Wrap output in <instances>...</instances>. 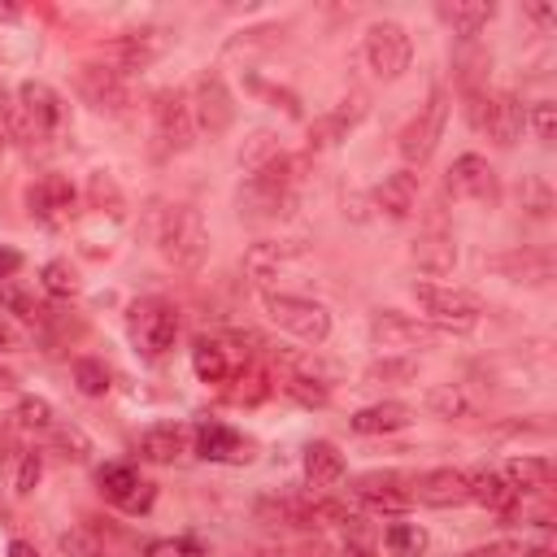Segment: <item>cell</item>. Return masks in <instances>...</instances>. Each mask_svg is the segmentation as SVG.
I'll use <instances>...</instances> for the list:
<instances>
[{
  "instance_id": "cell-1",
  "label": "cell",
  "mask_w": 557,
  "mask_h": 557,
  "mask_svg": "<svg viewBox=\"0 0 557 557\" xmlns=\"http://www.w3.org/2000/svg\"><path fill=\"white\" fill-rule=\"evenodd\" d=\"M152 244L174 270H200L209 257V231L205 218L191 205H161L152 213Z\"/></svg>"
},
{
  "instance_id": "cell-2",
  "label": "cell",
  "mask_w": 557,
  "mask_h": 557,
  "mask_svg": "<svg viewBox=\"0 0 557 557\" xmlns=\"http://www.w3.org/2000/svg\"><path fill=\"white\" fill-rule=\"evenodd\" d=\"M296 170H300V161L287 157V152H278L270 165L252 170L244 178V187H239V213L252 218V222L287 218L292 205H296V178H300Z\"/></svg>"
},
{
  "instance_id": "cell-3",
  "label": "cell",
  "mask_w": 557,
  "mask_h": 557,
  "mask_svg": "<svg viewBox=\"0 0 557 557\" xmlns=\"http://www.w3.org/2000/svg\"><path fill=\"white\" fill-rule=\"evenodd\" d=\"M178 326H183L178 305H174V300H165V296H144V300H135V305L126 309L131 344H135V348H139V357H148V361H161V357L174 348Z\"/></svg>"
},
{
  "instance_id": "cell-4",
  "label": "cell",
  "mask_w": 557,
  "mask_h": 557,
  "mask_svg": "<svg viewBox=\"0 0 557 557\" xmlns=\"http://www.w3.org/2000/svg\"><path fill=\"white\" fill-rule=\"evenodd\" d=\"M466 100H470V104H466V117H470V126H474L479 135H487V139H492V144H500V148H513V144L522 139L527 109H522V100H518V96L474 87Z\"/></svg>"
},
{
  "instance_id": "cell-5",
  "label": "cell",
  "mask_w": 557,
  "mask_h": 557,
  "mask_svg": "<svg viewBox=\"0 0 557 557\" xmlns=\"http://www.w3.org/2000/svg\"><path fill=\"white\" fill-rule=\"evenodd\" d=\"M444 122H448V91L435 87V91L426 96V104L405 122V131H400V139H396V152L405 157V170L426 165V161L435 157V148H440V139H444Z\"/></svg>"
},
{
  "instance_id": "cell-6",
  "label": "cell",
  "mask_w": 557,
  "mask_h": 557,
  "mask_svg": "<svg viewBox=\"0 0 557 557\" xmlns=\"http://www.w3.org/2000/svg\"><path fill=\"white\" fill-rule=\"evenodd\" d=\"M196 139V117H191V100L183 87H170V91H157V104H152V152L157 157H178L187 152Z\"/></svg>"
},
{
  "instance_id": "cell-7",
  "label": "cell",
  "mask_w": 557,
  "mask_h": 557,
  "mask_svg": "<svg viewBox=\"0 0 557 557\" xmlns=\"http://www.w3.org/2000/svg\"><path fill=\"white\" fill-rule=\"evenodd\" d=\"M17 100H22V117H26V144H57L65 135L70 109H65L57 87L30 78L17 87Z\"/></svg>"
},
{
  "instance_id": "cell-8",
  "label": "cell",
  "mask_w": 557,
  "mask_h": 557,
  "mask_svg": "<svg viewBox=\"0 0 557 557\" xmlns=\"http://www.w3.org/2000/svg\"><path fill=\"white\" fill-rule=\"evenodd\" d=\"M261 305H265V318H270L274 326H283L287 335H296V339H305V344H326V335H331V313H326L318 300L287 296V292H265Z\"/></svg>"
},
{
  "instance_id": "cell-9",
  "label": "cell",
  "mask_w": 557,
  "mask_h": 557,
  "mask_svg": "<svg viewBox=\"0 0 557 557\" xmlns=\"http://www.w3.org/2000/svg\"><path fill=\"white\" fill-rule=\"evenodd\" d=\"M187 100H191V117H196V131H205L209 139H222L235 122V96L226 87V78L218 70H200L196 83L187 87Z\"/></svg>"
},
{
  "instance_id": "cell-10",
  "label": "cell",
  "mask_w": 557,
  "mask_h": 557,
  "mask_svg": "<svg viewBox=\"0 0 557 557\" xmlns=\"http://www.w3.org/2000/svg\"><path fill=\"white\" fill-rule=\"evenodd\" d=\"M413 300L426 309V318L435 326L448 331H470L483 313V300L466 287H444V283H413Z\"/></svg>"
},
{
  "instance_id": "cell-11",
  "label": "cell",
  "mask_w": 557,
  "mask_h": 557,
  "mask_svg": "<svg viewBox=\"0 0 557 557\" xmlns=\"http://www.w3.org/2000/svg\"><path fill=\"white\" fill-rule=\"evenodd\" d=\"M74 205H78V191L65 174H39L35 183H26V213L48 231L70 226Z\"/></svg>"
},
{
  "instance_id": "cell-12",
  "label": "cell",
  "mask_w": 557,
  "mask_h": 557,
  "mask_svg": "<svg viewBox=\"0 0 557 557\" xmlns=\"http://www.w3.org/2000/svg\"><path fill=\"white\" fill-rule=\"evenodd\" d=\"M370 339L379 344V348H387V352H422V348H435L440 344V326H431V322H418V318H409V313H396V309H379L374 318H370Z\"/></svg>"
},
{
  "instance_id": "cell-13",
  "label": "cell",
  "mask_w": 557,
  "mask_h": 557,
  "mask_svg": "<svg viewBox=\"0 0 557 557\" xmlns=\"http://www.w3.org/2000/svg\"><path fill=\"white\" fill-rule=\"evenodd\" d=\"M409 61H413V44L400 22H374L366 30V65L379 78H400L409 70Z\"/></svg>"
},
{
  "instance_id": "cell-14",
  "label": "cell",
  "mask_w": 557,
  "mask_h": 557,
  "mask_svg": "<svg viewBox=\"0 0 557 557\" xmlns=\"http://www.w3.org/2000/svg\"><path fill=\"white\" fill-rule=\"evenodd\" d=\"M448 196L453 200H474V205H500V178L496 170L487 165V157L479 152H461L453 165H448V178H444Z\"/></svg>"
},
{
  "instance_id": "cell-15",
  "label": "cell",
  "mask_w": 557,
  "mask_h": 557,
  "mask_svg": "<svg viewBox=\"0 0 557 557\" xmlns=\"http://www.w3.org/2000/svg\"><path fill=\"white\" fill-rule=\"evenodd\" d=\"M96 487H100V496H104L109 505H117V509H126V513H144V509H152V500H157V483L139 479V470L126 466V461L100 466V470H96Z\"/></svg>"
},
{
  "instance_id": "cell-16",
  "label": "cell",
  "mask_w": 557,
  "mask_h": 557,
  "mask_svg": "<svg viewBox=\"0 0 557 557\" xmlns=\"http://www.w3.org/2000/svg\"><path fill=\"white\" fill-rule=\"evenodd\" d=\"M74 87H78V96H83L91 109H100V113H126V104H131V83H126V74L109 70L104 61L78 65Z\"/></svg>"
},
{
  "instance_id": "cell-17",
  "label": "cell",
  "mask_w": 557,
  "mask_h": 557,
  "mask_svg": "<svg viewBox=\"0 0 557 557\" xmlns=\"http://www.w3.org/2000/svg\"><path fill=\"white\" fill-rule=\"evenodd\" d=\"M161 52H165V35L161 30H126V35H113L109 44H100V61L109 70H117V74L148 70Z\"/></svg>"
},
{
  "instance_id": "cell-18",
  "label": "cell",
  "mask_w": 557,
  "mask_h": 557,
  "mask_svg": "<svg viewBox=\"0 0 557 557\" xmlns=\"http://www.w3.org/2000/svg\"><path fill=\"white\" fill-rule=\"evenodd\" d=\"M366 109H370L366 91H348L339 104H331L322 117H313V122H309V152H326V148H335V144L366 117Z\"/></svg>"
},
{
  "instance_id": "cell-19",
  "label": "cell",
  "mask_w": 557,
  "mask_h": 557,
  "mask_svg": "<svg viewBox=\"0 0 557 557\" xmlns=\"http://www.w3.org/2000/svg\"><path fill=\"white\" fill-rule=\"evenodd\" d=\"M409 496L431 505V509H457L470 500V474L457 470V466H440V470H426L409 483Z\"/></svg>"
},
{
  "instance_id": "cell-20",
  "label": "cell",
  "mask_w": 557,
  "mask_h": 557,
  "mask_svg": "<svg viewBox=\"0 0 557 557\" xmlns=\"http://www.w3.org/2000/svg\"><path fill=\"white\" fill-rule=\"evenodd\" d=\"M352 496H357V505H366L370 513H405V509L413 505L405 479L392 474V470H370V474L352 479Z\"/></svg>"
},
{
  "instance_id": "cell-21",
  "label": "cell",
  "mask_w": 557,
  "mask_h": 557,
  "mask_svg": "<svg viewBox=\"0 0 557 557\" xmlns=\"http://www.w3.org/2000/svg\"><path fill=\"white\" fill-rule=\"evenodd\" d=\"M191 448L205 457V461H248V440L226 426V422H200L191 426Z\"/></svg>"
},
{
  "instance_id": "cell-22",
  "label": "cell",
  "mask_w": 557,
  "mask_h": 557,
  "mask_svg": "<svg viewBox=\"0 0 557 557\" xmlns=\"http://www.w3.org/2000/svg\"><path fill=\"white\" fill-rule=\"evenodd\" d=\"M187 453H191V426H183V422H161L139 435V457L152 466H174Z\"/></svg>"
},
{
  "instance_id": "cell-23",
  "label": "cell",
  "mask_w": 557,
  "mask_h": 557,
  "mask_svg": "<svg viewBox=\"0 0 557 557\" xmlns=\"http://www.w3.org/2000/svg\"><path fill=\"white\" fill-rule=\"evenodd\" d=\"M487 270H496V274H505V278H513V283L540 287V283L553 278V257H548V252H535V248H522V252H500V257H492Z\"/></svg>"
},
{
  "instance_id": "cell-24",
  "label": "cell",
  "mask_w": 557,
  "mask_h": 557,
  "mask_svg": "<svg viewBox=\"0 0 557 557\" xmlns=\"http://www.w3.org/2000/svg\"><path fill=\"white\" fill-rule=\"evenodd\" d=\"M409 422H413V409L400 400H379V405H366L348 418V426L357 435H392V431H405Z\"/></svg>"
},
{
  "instance_id": "cell-25",
  "label": "cell",
  "mask_w": 557,
  "mask_h": 557,
  "mask_svg": "<svg viewBox=\"0 0 557 557\" xmlns=\"http://www.w3.org/2000/svg\"><path fill=\"white\" fill-rule=\"evenodd\" d=\"M435 13L444 26H453V35L474 39L496 17V4L492 0H444V4H435Z\"/></svg>"
},
{
  "instance_id": "cell-26",
  "label": "cell",
  "mask_w": 557,
  "mask_h": 557,
  "mask_svg": "<svg viewBox=\"0 0 557 557\" xmlns=\"http://www.w3.org/2000/svg\"><path fill=\"white\" fill-rule=\"evenodd\" d=\"M470 500L483 505V509H492V513H509V509L518 505V487H513L500 470L483 466V470L470 474Z\"/></svg>"
},
{
  "instance_id": "cell-27",
  "label": "cell",
  "mask_w": 557,
  "mask_h": 557,
  "mask_svg": "<svg viewBox=\"0 0 557 557\" xmlns=\"http://www.w3.org/2000/svg\"><path fill=\"white\" fill-rule=\"evenodd\" d=\"M374 205H379L387 218H409L413 205H418V174H413V170L387 174V178L374 187Z\"/></svg>"
},
{
  "instance_id": "cell-28",
  "label": "cell",
  "mask_w": 557,
  "mask_h": 557,
  "mask_svg": "<svg viewBox=\"0 0 557 557\" xmlns=\"http://www.w3.org/2000/svg\"><path fill=\"white\" fill-rule=\"evenodd\" d=\"M191 366H196L200 383H226V379L235 374V366H231V344L218 339V335H200V339L191 344Z\"/></svg>"
},
{
  "instance_id": "cell-29",
  "label": "cell",
  "mask_w": 557,
  "mask_h": 557,
  "mask_svg": "<svg viewBox=\"0 0 557 557\" xmlns=\"http://www.w3.org/2000/svg\"><path fill=\"white\" fill-rule=\"evenodd\" d=\"M413 265L426 274H448L457 265V244L444 231H426L413 239Z\"/></svg>"
},
{
  "instance_id": "cell-30",
  "label": "cell",
  "mask_w": 557,
  "mask_h": 557,
  "mask_svg": "<svg viewBox=\"0 0 557 557\" xmlns=\"http://www.w3.org/2000/svg\"><path fill=\"white\" fill-rule=\"evenodd\" d=\"M305 479L309 487H331L344 479V453L331 444V440H313L305 448Z\"/></svg>"
},
{
  "instance_id": "cell-31",
  "label": "cell",
  "mask_w": 557,
  "mask_h": 557,
  "mask_svg": "<svg viewBox=\"0 0 557 557\" xmlns=\"http://www.w3.org/2000/svg\"><path fill=\"white\" fill-rule=\"evenodd\" d=\"M500 474L518 487V496L522 492L527 496H548V487H553V461L548 457H513Z\"/></svg>"
},
{
  "instance_id": "cell-32",
  "label": "cell",
  "mask_w": 557,
  "mask_h": 557,
  "mask_svg": "<svg viewBox=\"0 0 557 557\" xmlns=\"http://www.w3.org/2000/svg\"><path fill=\"white\" fill-rule=\"evenodd\" d=\"M287 244H278V239H261V244H252L248 252H244V274L252 278V283H270L278 270H283V261H287Z\"/></svg>"
},
{
  "instance_id": "cell-33",
  "label": "cell",
  "mask_w": 557,
  "mask_h": 557,
  "mask_svg": "<svg viewBox=\"0 0 557 557\" xmlns=\"http://www.w3.org/2000/svg\"><path fill=\"white\" fill-rule=\"evenodd\" d=\"M426 531L418 527V522H392L387 531H383V548L392 553V557H422L426 553Z\"/></svg>"
},
{
  "instance_id": "cell-34",
  "label": "cell",
  "mask_w": 557,
  "mask_h": 557,
  "mask_svg": "<svg viewBox=\"0 0 557 557\" xmlns=\"http://www.w3.org/2000/svg\"><path fill=\"white\" fill-rule=\"evenodd\" d=\"M0 309L13 313V318H22V322H44V318H48V309L35 300V292H26V287L13 283V278L0 283Z\"/></svg>"
},
{
  "instance_id": "cell-35",
  "label": "cell",
  "mask_w": 557,
  "mask_h": 557,
  "mask_svg": "<svg viewBox=\"0 0 557 557\" xmlns=\"http://www.w3.org/2000/svg\"><path fill=\"white\" fill-rule=\"evenodd\" d=\"M292 400H300V405H309V409H322L326 400H331V387H326V379H305V374H278L274 379Z\"/></svg>"
},
{
  "instance_id": "cell-36",
  "label": "cell",
  "mask_w": 557,
  "mask_h": 557,
  "mask_svg": "<svg viewBox=\"0 0 557 557\" xmlns=\"http://www.w3.org/2000/svg\"><path fill=\"white\" fill-rule=\"evenodd\" d=\"M418 379V361L413 357H379L366 366V383H413Z\"/></svg>"
},
{
  "instance_id": "cell-37",
  "label": "cell",
  "mask_w": 557,
  "mask_h": 557,
  "mask_svg": "<svg viewBox=\"0 0 557 557\" xmlns=\"http://www.w3.org/2000/svg\"><path fill=\"white\" fill-rule=\"evenodd\" d=\"M0 144H26L22 100H17V91H9L4 83H0Z\"/></svg>"
},
{
  "instance_id": "cell-38",
  "label": "cell",
  "mask_w": 557,
  "mask_h": 557,
  "mask_svg": "<svg viewBox=\"0 0 557 557\" xmlns=\"http://www.w3.org/2000/svg\"><path fill=\"white\" fill-rule=\"evenodd\" d=\"M426 409H431L435 418H466V413H470V400H466V392H461L457 383H435V387L426 392Z\"/></svg>"
},
{
  "instance_id": "cell-39",
  "label": "cell",
  "mask_w": 557,
  "mask_h": 557,
  "mask_svg": "<svg viewBox=\"0 0 557 557\" xmlns=\"http://www.w3.org/2000/svg\"><path fill=\"white\" fill-rule=\"evenodd\" d=\"M48 440H52V448H57L65 461H87V453H91V440H87L83 426H74V422H52Z\"/></svg>"
},
{
  "instance_id": "cell-40",
  "label": "cell",
  "mask_w": 557,
  "mask_h": 557,
  "mask_svg": "<svg viewBox=\"0 0 557 557\" xmlns=\"http://www.w3.org/2000/svg\"><path fill=\"white\" fill-rule=\"evenodd\" d=\"M518 200H522V209H527L531 218H548V213H553V187H548V178H540V174H522V183H518Z\"/></svg>"
},
{
  "instance_id": "cell-41",
  "label": "cell",
  "mask_w": 557,
  "mask_h": 557,
  "mask_svg": "<svg viewBox=\"0 0 557 557\" xmlns=\"http://www.w3.org/2000/svg\"><path fill=\"white\" fill-rule=\"evenodd\" d=\"M361 513L348 505V500H313L309 505V527H357Z\"/></svg>"
},
{
  "instance_id": "cell-42",
  "label": "cell",
  "mask_w": 557,
  "mask_h": 557,
  "mask_svg": "<svg viewBox=\"0 0 557 557\" xmlns=\"http://www.w3.org/2000/svg\"><path fill=\"white\" fill-rule=\"evenodd\" d=\"M87 200H91V209H109L113 218L122 213V191H117V183H113V174H104V170H91L87 174Z\"/></svg>"
},
{
  "instance_id": "cell-43",
  "label": "cell",
  "mask_w": 557,
  "mask_h": 557,
  "mask_svg": "<svg viewBox=\"0 0 557 557\" xmlns=\"http://www.w3.org/2000/svg\"><path fill=\"white\" fill-rule=\"evenodd\" d=\"M278 152H283V148L274 144V135H270V131H252V135H248V144L239 148V165H244V170L252 174V170L270 165V161H274Z\"/></svg>"
},
{
  "instance_id": "cell-44",
  "label": "cell",
  "mask_w": 557,
  "mask_h": 557,
  "mask_svg": "<svg viewBox=\"0 0 557 557\" xmlns=\"http://www.w3.org/2000/svg\"><path fill=\"white\" fill-rule=\"evenodd\" d=\"M39 283H44V292H48V296H57V300L78 296V278H74L70 261H48V265L39 270Z\"/></svg>"
},
{
  "instance_id": "cell-45",
  "label": "cell",
  "mask_w": 557,
  "mask_h": 557,
  "mask_svg": "<svg viewBox=\"0 0 557 557\" xmlns=\"http://www.w3.org/2000/svg\"><path fill=\"white\" fill-rule=\"evenodd\" d=\"M74 383H78L83 396H104V392H109V370H104V361L78 357V361H74Z\"/></svg>"
},
{
  "instance_id": "cell-46",
  "label": "cell",
  "mask_w": 557,
  "mask_h": 557,
  "mask_svg": "<svg viewBox=\"0 0 557 557\" xmlns=\"http://www.w3.org/2000/svg\"><path fill=\"white\" fill-rule=\"evenodd\" d=\"M17 422H22L26 431H44V435H48L57 418H52V405H48L44 396H22V400H17Z\"/></svg>"
},
{
  "instance_id": "cell-47",
  "label": "cell",
  "mask_w": 557,
  "mask_h": 557,
  "mask_svg": "<svg viewBox=\"0 0 557 557\" xmlns=\"http://www.w3.org/2000/svg\"><path fill=\"white\" fill-rule=\"evenodd\" d=\"M61 548H65L70 557H109V553L100 548V540H96L87 527H74V531H65V535H61Z\"/></svg>"
},
{
  "instance_id": "cell-48",
  "label": "cell",
  "mask_w": 557,
  "mask_h": 557,
  "mask_svg": "<svg viewBox=\"0 0 557 557\" xmlns=\"http://www.w3.org/2000/svg\"><path fill=\"white\" fill-rule=\"evenodd\" d=\"M527 117H531V126H535V139H540V144H553V135H557V104H553V100H535Z\"/></svg>"
},
{
  "instance_id": "cell-49",
  "label": "cell",
  "mask_w": 557,
  "mask_h": 557,
  "mask_svg": "<svg viewBox=\"0 0 557 557\" xmlns=\"http://www.w3.org/2000/svg\"><path fill=\"white\" fill-rule=\"evenodd\" d=\"M39 474H44V457L30 448V453H22V466H17V479H13V492L17 496H30L35 492V483H39Z\"/></svg>"
},
{
  "instance_id": "cell-50",
  "label": "cell",
  "mask_w": 557,
  "mask_h": 557,
  "mask_svg": "<svg viewBox=\"0 0 557 557\" xmlns=\"http://www.w3.org/2000/svg\"><path fill=\"white\" fill-rule=\"evenodd\" d=\"M144 557H205V548L191 540H157V544H148Z\"/></svg>"
},
{
  "instance_id": "cell-51",
  "label": "cell",
  "mask_w": 557,
  "mask_h": 557,
  "mask_svg": "<svg viewBox=\"0 0 557 557\" xmlns=\"http://www.w3.org/2000/svg\"><path fill=\"white\" fill-rule=\"evenodd\" d=\"M466 557H527V544H518V540H492V544L470 548Z\"/></svg>"
},
{
  "instance_id": "cell-52",
  "label": "cell",
  "mask_w": 557,
  "mask_h": 557,
  "mask_svg": "<svg viewBox=\"0 0 557 557\" xmlns=\"http://www.w3.org/2000/svg\"><path fill=\"white\" fill-rule=\"evenodd\" d=\"M22 270V252H13V248H0V283L4 278H13Z\"/></svg>"
},
{
  "instance_id": "cell-53",
  "label": "cell",
  "mask_w": 557,
  "mask_h": 557,
  "mask_svg": "<svg viewBox=\"0 0 557 557\" xmlns=\"http://www.w3.org/2000/svg\"><path fill=\"white\" fill-rule=\"evenodd\" d=\"M17 344H22V331L0 313V348H17Z\"/></svg>"
},
{
  "instance_id": "cell-54",
  "label": "cell",
  "mask_w": 557,
  "mask_h": 557,
  "mask_svg": "<svg viewBox=\"0 0 557 557\" xmlns=\"http://www.w3.org/2000/svg\"><path fill=\"white\" fill-rule=\"evenodd\" d=\"M344 557H374V553H370V544H366L361 535H352V540L344 544Z\"/></svg>"
},
{
  "instance_id": "cell-55",
  "label": "cell",
  "mask_w": 557,
  "mask_h": 557,
  "mask_svg": "<svg viewBox=\"0 0 557 557\" xmlns=\"http://www.w3.org/2000/svg\"><path fill=\"white\" fill-rule=\"evenodd\" d=\"M0 392H17V370L0 361Z\"/></svg>"
},
{
  "instance_id": "cell-56",
  "label": "cell",
  "mask_w": 557,
  "mask_h": 557,
  "mask_svg": "<svg viewBox=\"0 0 557 557\" xmlns=\"http://www.w3.org/2000/svg\"><path fill=\"white\" fill-rule=\"evenodd\" d=\"M9 557H39V548L26 544V540H13V544H9Z\"/></svg>"
},
{
  "instance_id": "cell-57",
  "label": "cell",
  "mask_w": 557,
  "mask_h": 557,
  "mask_svg": "<svg viewBox=\"0 0 557 557\" xmlns=\"http://www.w3.org/2000/svg\"><path fill=\"white\" fill-rule=\"evenodd\" d=\"M13 457V431L0 422V461H9Z\"/></svg>"
},
{
  "instance_id": "cell-58",
  "label": "cell",
  "mask_w": 557,
  "mask_h": 557,
  "mask_svg": "<svg viewBox=\"0 0 557 557\" xmlns=\"http://www.w3.org/2000/svg\"><path fill=\"white\" fill-rule=\"evenodd\" d=\"M527 13H531L535 22H544V26L553 22V9H548V4H527Z\"/></svg>"
},
{
  "instance_id": "cell-59",
  "label": "cell",
  "mask_w": 557,
  "mask_h": 557,
  "mask_svg": "<svg viewBox=\"0 0 557 557\" xmlns=\"http://www.w3.org/2000/svg\"><path fill=\"white\" fill-rule=\"evenodd\" d=\"M0 17H17V4H0Z\"/></svg>"
},
{
  "instance_id": "cell-60",
  "label": "cell",
  "mask_w": 557,
  "mask_h": 557,
  "mask_svg": "<svg viewBox=\"0 0 557 557\" xmlns=\"http://www.w3.org/2000/svg\"><path fill=\"white\" fill-rule=\"evenodd\" d=\"M261 557H300V553H283V548L274 553V548H270V553H261Z\"/></svg>"
}]
</instances>
